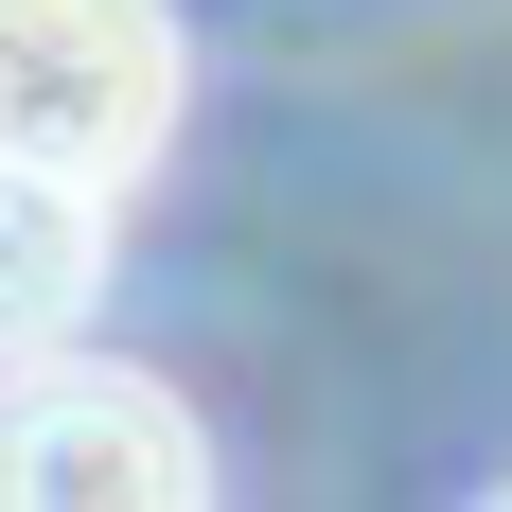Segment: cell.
Listing matches in <instances>:
<instances>
[{
    "label": "cell",
    "mask_w": 512,
    "mask_h": 512,
    "mask_svg": "<svg viewBox=\"0 0 512 512\" xmlns=\"http://www.w3.org/2000/svg\"><path fill=\"white\" fill-rule=\"evenodd\" d=\"M177 89H195V53L159 0H0V159L124 195L177 142Z\"/></svg>",
    "instance_id": "6da1fadb"
},
{
    "label": "cell",
    "mask_w": 512,
    "mask_h": 512,
    "mask_svg": "<svg viewBox=\"0 0 512 512\" xmlns=\"http://www.w3.org/2000/svg\"><path fill=\"white\" fill-rule=\"evenodd\" d=\"M195 495H212V442L159 371L18 354V389H0V512H195Z\"/></svg>",
    "instance_id": "7a4b0ae2"
},
{
    "label": "cell",
    "mask_w": 512,
    "mask_h": 512,
    "mask_svg": "<svg viewBox=\"0 0 512 512\" xmlns=\"http://www.w3.org/2000/svg\"><path fill=\"white\" fill-rule=\"evenodd\" d=\"M106 283V195L53 159H0V354H53Z\"/></svg>",
    "instance_id": "3957f363"
}]
</instances>
